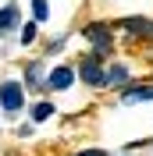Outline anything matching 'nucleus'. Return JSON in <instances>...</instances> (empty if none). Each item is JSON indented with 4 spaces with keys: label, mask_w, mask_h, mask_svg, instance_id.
Returning a JSON list of instances; mask_svg holds the SVG:
<instances>
[{
    "label": "nucleus",
    "mask_w": 153,
    "mask_h": 156,
    "mask_svg": "<svg viewBox=\"0 0 153 156\" xmlns=\"http://www.w3.org/2000/svg\"><path fill=\"white\" fill-rule=\"evenodd\" d=\"M82 36L93 43V57H110V50H114V32H110V25H103V21H89L86 29H82Z\"/></svg>",
    "instance_id": "obj_1"
},
{
    "label": "nucleus",
    "mask_w": 153,
    "mask_h": 156,
    "mask_svg": "<svg viewBox=\"0 0 153 156\" xmlns=\"http://www.w3.org/2000/svg\"><path fill=\"white\" fill-rule=\"evenodd\" d=\"M0 107L7 110V114H18L25 110V85H21L18 78H7V82H0Z\"/></svg>",
    "instance_id": "obj_2"
},
{
    "label": "nucleus",
    "mask_w": 153,
    "mask_h": 156,
    "mask_svg": "<svg viewBox=\"0 0 153 156\" xmlns=\"http://www.w3.org/2000/svg\"><path fill=\"white\" fill-rule=\"evenodd\" d=\"M75 75L86 82V85H103V60L100 57H93V53H86V57L78 60V68H75Z\"/></svg>",
    "instance_id": "obj_3"
},
{
    "label": "nucleus",
    "mask_w": 153,
    "mask_h": 156,
    "mask_svg": "<svg viewBox=\"0 0 153 156\" xmlns=\"http://www.w3.org/2000/svg\"><path fill=\"white\" fill-rule=\"evenodd\" d=\"M18 25H21V4L18 0H7L0 7V39L11 36V32H18Z\"/></svg>",
    "instance_id": "obj_4"
},
{
    "label": "nucleus",
    "mask_w": 153,
    "mask_h": 156,
    "mask_svg": "<svg viewBox=\"0 0 153 156\" xmlns=\"http://www.w3.org/2000/svg\"><path fill=\"white\" fill-rule=\"evenodd\" d=\"M71 82H75V68H68V64H57V68L47 75V89H54V92L71 89Z\"/></svg>",
    "instance_id": "obj_5"
},
{
    "label": "nucleus",
    "mask_w": 153,
    "mask_h": 156,
    "mask_svg": "<svg viewBox=\"0 0 153 156\" xmlns=\"http://www.w3.org/2000/svg\"><path fill=\"white\" fill-rule=\"evenodd\" d=\"M25 89H43L47 85V71H43V60H32V64H25V82H21Z\"/></svg>",
    "instance_id": "obj_6"
},
{
    "label": "nucleus",
    "mask_w": 153,
    "mask_h": 156,
    "mask_svg": "<svg viewBox=\"0 0 153 156\" xmlns=\"http://www.w3.org/2000/svg\"><path fill=\"white\" fill-rule=\"evenodd\" d=\"M54 114H57V107H54L50 99H36V103H29V121H32V124H43V121H50Z\"/></svg>",
    "instance_id": "obj_7"
},
{
    "label": "nucleus",
    "mask_w": 153,
    "mask_h": 156,
    "mask_svg": "<svg viewBox=\"0 0 153 156\" xmlns=\"http://www.w3.org/2000/svg\"><path fill=\"white\" fill-rule=\"evenodd\" d=\"M125 32H132V36H153V21L150 18H139V14H132V18H121L118 21Z\"/></svg>",
    "instance_id": "obj_8"
},
{
    "label": "nucleus",
    "mask_w": 153,
    "mask_h": 156,
    "mask_svg": "<svg viewBox=\"0 0 153 156\" xmlns=\"http://www.w3.org/2000/svg\"><path fill=\"white\" fill-rule=\"evenodd\" d=\"M128 64H110L103 68V85H128Z\"/></svg>",
    "instance_id": "obj_9"
},
{
    "label": "nucleus",
    "mask_w": 153,
    "mask_h": 156,
    "mask_svg": "<svg viewBox=\"0 0 153 156\" xmlns=\"http://www.w3.org/2000/svg\"><path fill=\"white\" fill-rule=\"evenodd\" d=\"M146 99H153V85H128L121 92V103H146Z\"/></svg>",
    "instance_id": "obj_10"
},
{
    "label": "nucleus",
    "mask_w": 153,
    "mask_h": 156,
    "mask_svg": "<svg viewBox=\"0 0 153 156\" xmlns=\"http://www.w3.org/2000/svg\"><path fill=\"white\" fill-rule=\"evenodd\" d=\"M32 21L36 25H47L50 21V0H32Z\"/></svg>",
    "instance_id": "obj_11"
},
{
    "label": "nucleus",
    "mask_w": 153,
    "mask_h": 156,
    "mask_svg": "<svg viewBox=\"0 0 153 156\" xmlns=\"http://www.w3.org/2000/svg\"><path fill=\"white\" fill-rule=\"evenodd\" d=\"M36 29H39V25H36V21H25V25H21V46H32V43H36Z\"/></svg>",
    "instance_id": "obj_12"
},
{
    "label": "nucleus",
    "mask_w": 153,
    "mask_h": 156,
    "mask_svg": "<svg viewBox=\"0 0 153 156\" xmlns=\"http://www.w3.org/2000/svg\"><path fill=\"white\" fill-rule=\"evenodd\" d=\"M75 156H103V149H82V153H75Z\"/></svg>",
    "instance_id": "obj_13"
}]
</instances>
